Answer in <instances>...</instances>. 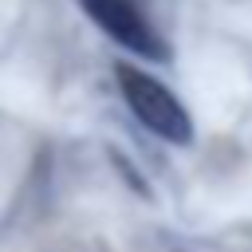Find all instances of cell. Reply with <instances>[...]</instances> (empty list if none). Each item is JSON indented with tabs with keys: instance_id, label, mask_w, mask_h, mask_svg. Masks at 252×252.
I'll return each mask as SVG.
<instances>
[{
	"instance_id": "1",
	"label": "cell",
	"mask_w": 252,
	"mask_h": 252,
	"mask_svg": "<svg viewBox=\"0 0 252 252\" xmlns=\"http://www.w3.org/2000/svg\"><path fill=\"white\" fill-rule=\"evenodd\" d=\"M114 83L126 102V110L161 142L169 146H189L193 142V114L189 106L146 67L138 63H114Z\"/></svg>"
},
{
	"instance_id": "2",
	"label": "cell",
	"mask_w": 252,
	"mask_h": 252,
	"mask_svg": "<svg viewBox=\"0 0 252 252\" xmlns=\"http://www.w3.org/2000/svg\"><path fill=\"white\" fill-rule=\"evenodd\" d=\"M79 8L98 24L102 35H110L130 55H138L146 63H165L169 59V47H165L161 32L154 28V20L142 12L138 0H79Z\"/></svg>"
}]
</instances>
